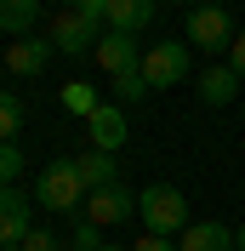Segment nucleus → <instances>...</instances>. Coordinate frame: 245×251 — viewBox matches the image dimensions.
I'll return each mask as SVG.
<instances>
[{
    "label": "nucleus",
    "instance_id": "1",
    "mask_svg": "<svg viewBox=\"0 0 245 251\" xmlns=\"http://www.w3.org/2000/svg\"><path fill=\"white\" fill-rule=\"evenodd\" d=\"M86 177H80L74 160H51L46 172H40V183H34V200L46 205V211H86Z\"/></svg>",
    "mask_w": 245,
    "mask_h": 251
},
{
    "label": "nucleus",
    "instance_id": "2",
    "mask_svg": "<svg viewBox=\"0 0 245 251\" xmlns=\"http://www.w3.org/2000/svg\"><path fill=\"white\" fill-rule=\"evenodd\" d=\"M137 217L148 223V234H183L188 228V200H183V188H171V183H154L137 194Z\"/></svg>",
    "mask_w": 245,
    "mask_h": 251
},
{
    "label": "nucleus",
    "instance_id": "3",
    "mask_svg": "<svg viewBox=\"0 0 245 251\" xmlns=\"http://www.w3.org/2000/svg\"><path fill=\"white\" fill-rule=\"evenodd\" d=\"M143 80H148V92H166V86L188 80V46L183 40H160L154 51H143Z\"/></svg>",
    "mask_w": 245,
    "mask_h": 251
},
{
    "label": "nucleus",
    "instance_id": "4",
    "mask_svg": "<svg viewBox=\"0 0 245 251\" xmlns=\"http://www.w3.org/2000/svg\"><path fill=\"white\" fill-rule=\"evenodd\" d=\"M137 217V194L125 183H108V188H92L86 194V223H97V228H114V223Z\"/></svg>",
    "mask_w": 245,
    "mask_h": 251
},
{
    "label": "nucleus",
    "instance_id": "5",
    "mask_svg": "<svg viewBox=\"0 0 245 251\" xmlns=\"http://www.w3.org/2000/svg\"><path fill=\"white\" fill-rule=\"evenodd\" d=\"M97 29H103V23H92L86 12H74V6H69V12L51 17V34H46V40L63 51V57H74V51H86V46H97V40H103Z\"/></svg>",
    "mask_w": 245,
    "mask_h": 251
},
{
    "label": "nucleus",
    "instance_id": "6",
    "mask_svg": "<svg viewBox=\"0 0 245 251\" xmlns=\"http://www.w3.org/2000/svg\"><path fill=\"white\" fill-rule=\"evenodd\" d=\"M188 46H199V51H228V46H234V17L222 12V6H199V12L188 17Z\"/></svg>",
    "mask_w": 245,
    "mask_h": 251
},
{
    "label": "nucleus",
    "instance_id": "7",
    "mask_svg": "<svg viewBox=\"0 0 245 251\" xmlns=\"http://www.w3.org/2000/svg\"><path fill=\"white\" fill-rule=\"evenodd\" d=\"M97 69H103L108 80H120V75H137V69H143L137 34H120V29H108L103 40H97Z\"/></svg>",
    "mask_w": 245,
    "mask_h": 251
},
{
    "label": "nucleus",
    "instance_id": "8",
    "mask_svg": "<svg viewBox=\"0 0 245 251\" xmlns=\"http://www.w3.org/2000/svg\"><path fill=\"white\" fill-rule=\"evenodd\" d=\"M125 137H131V126H125V109H120V103H103V109L86 120V149H103V154H114Z\"/></svg>",
    "mask_w": 245,
    "mask_h": 251
},
{
    "label": "nucleus",
    "instance_id": "9",
    "mask_svg": "<svg viewBox=\"0 0 245 251\" xmlns=\"http://www.w3.org/2000/svg\"><path fill=\"white\" fill-rule=\"evenodd\" d=\"M34 228V211L17 188H0V246H23Z\"/></svg>",
    "mask_w": 245,
    "mask_h": 251
},
{
    "label": "nucleus",
    "instance_id": "10",
    "mask_svg": "<svg viewBox=\"0 0 245 251\" xmlns=\"http://www.w3.org/2000/svg\"><path fill=\"white\" fill-rule=\"evenodd\" d=\"M240 86H245V80L234 75L228 63H211V69H199V103H205V109H228L234 97H240Z\"/></svg>",
    "mask_w": 245,
    "mask_h": 251
},
{
    "label": "nucleus",
    "instance_id": "11",
    "mask_svg": "<svg viewBox=\"0 0 245 251\" xmlns=\"http://www.w3.org/2000/svg\"><path fill=\"white\" fill-rule=\"evenodd\" d=\"M51 40H34V34H23V40H12V46H6V69H12V75H40V69H46L51 63Z\"/></svg>",
    "mask_w": 245,
    "mask_h": 251
},
{
    "label": "nucleus",
    "instance_id": "12",
    "mask_svg": "<svg viewBox=\"0 0 245 251\" xmlns=\"http://www.w3.org/2000/svg\"><path fill=\"white\" fill-rule=\"evenodd\" d=\"M177 251H240V246H234L228 223H188L183 240H177Z\"/></svg>",
    "mask_w": 245,
    "mask_h": 251
},
{
    "label": "nucleus",
    "instance_id": "13",
    "mask_svg": "<svg viewBox=\"0 0 245 251\" xmlns=\"http://www.w3.org/2000/svg\"><path fill=\"white\" fill-rule=\"evenodd\" d=\"M154 17V0H108V29L120 34H143Z\"/></svg>",
    "mask_w": 245,
    "mask_h": 251
},
{
    "label": "nucleus",
    "instance_id": "14",
    "mask_svg": "<svg viewBox=\"0 0 245 251\" xmlns=\"http://www.w3.org/2000/svg\"><path fill=\"white\" fill-rule=\"evenodd\" d=\"M34 23H40V0H0V34L23 40Z\"/></svg>",
    "mask_w": 245,
    "mask_h": 251
},
{
    "label": "nucleus",
    "instance_id": "15",
    "mask_svg": "<svg viewBox=\"0 0 245 251\" xmlns=\"http://www.w3.org/2000/svg\"><path fill=\"white\" fill-rule=\"evenodd\" d=\"M80 177H86V188H108L114 183V154H103V149H86V154H74Z\"/></svg>",
    "mask_w": 245,
    "mask_h": 251
},
{
    "label": "nucleus",
    "instance_id": "16",
    "mask_svg": "<svg viewBox=\"0 0 245 251\" xmlns=\"http://www.w3.org/2000/svg\"><path fill=\"white\" fill-rule=\"evenodd\" d=\"M17 126H23V103L12 92H0V143H17Z\"/></svg>",
    "mask_w": 245,
    "mask_h": 251
},
{
    "label": "nucleus",
    "instance_id": "17",
    "mask_svg": "<svg viewBox=\"0 0 245 251\" xmlns=\"http://www.w3.org/2000/svg\"><path fill=\"white\" fill-rule=\"evenodd\" d=\"M63 103H69L74 114H86V120H92V114L103 109V97H97L92 86H63Z\"/></svg>",
    "mask_w": 245,
    "mask_h": 251
},
{
    "label": "nucleus",
    "instance_id": "18",
    "mask_svg": "<svg viewBox=\"0 0 245 251\" xmlns=\"http://www.w3.org/2000/svg\"><path fill=\"white\" fill-rule=\"evenodd\" d=\"M23 177V149L17 143H0V188H12Z\"/></svg>",
    "mask_w": 245,
    "mask_h": 251
},
{
    "label": "nucleus",
    "instance_id": "19",
    "mask_svg": "<svg viewBox=\"0 0 245 251\" xmlns=\"http://www.w3.org/2000/svg\"><path fill=\"white\" fill-rule=\"evenodd\" d=\"M114 97H120V103H143V97H148V80H143V69H137V75H120V80H114Z\"/></svg>",
    "mask_w": 245,
    "mask_h": 251
},
{
    "label": "nucleus",
    "instance_id": "20",
    "mask_svg": "<svg viewBox=\"0 0 245 251\" xmlns=\"http://www.w3.org/2000/svg\"><path fill=\"white\" fill-rule=\"evenodd\" d=\"M69 251H103V228L80 217V228H74V246H69Z\"/></svg>",
    "mask_w": 245,
    "mask_h": 251
},
{
    "label": "nucleus",
    "instance_id": "21",
    "mask_svg": "<svg viewBox=\"0 0 245 251\" xmlns=\"http://www.w3.org/2000/svg\"><path fill=\"white\" fill-rule=\"evenodd\" d=\"M23 251H63L57 240L46 234V228H29V240H23Z\"/></svg>",
    "mask_w": 245,
    "mask_h": 251
},
{
    "label": "nucleus",
    "instance_id": "22",
    "mask_svg": "<svg viewBox=\"0 0 245 251\" xmlns=\"http://www.w3.org/2000/svg\"><path fill=\"white\" fill-rule=\"evenodd\" d=\"M74 12H86L92 23H108V0H74Z\"/></svg>",
    "mask_w": 245,
    "mask_h": 251
},
{
    "label": "nucleus",
    "instance_id": "23",
    "mask_svg": "<svg viewBox=\"0 0 245 251\" xmlns=\"http://www.w3.org/2000/svg\"><path fill=\"white\" fill-rule=\"evenodd\" d=\"M228 69L245 80V34H234V46H228Z\"/></svg>",
    "mask_w": 245,
    "mask_h": 251
},
{
    "label": "nucleus",
    "instance_id": "24",
    "mask_svg": "<svg viewBox=\"0 0 245 251\" xmlns=\"http://www.w3.org/2000/svg\"><path fill=\"white\" fill-rule=\"evenodd\" d=\"M131 251H177V246H171L166 234H143V240H137V246H131Z\"/></svg>",
    "mask_w": 245,
    "mask_h": 251
},
{
    "label": "nucleus",
    "instance_id": "25",
    "mask_svg": "<svg viewBox=\"0 0 245 251\" xmlns=\"http://www.w3.org/2000/svg\"><path fill=\"white\" fill-rule=\"evenodd\" d=\"M234 246H240V251H245V223H240V228H234Z\"/></svg>",
    "mask_w": 245,
    "mask_h": 251
},
{
    "label": "nucleus",
    "instance_id": "26",
    "mask_svg": "<svg viewBox=\"0 0 245 251\" xmlns=\"http://www.w3.org/2000/svg\"><path fill=\"white\" fill-rule=\"evenodd\" d=\"M57 6H63V12H69V6H74V0H57Z\"/></svg>",
    "mask_w": 245,
    "mask_h": 251
},
{
    "label": "nucleus",
    "instance_id": "27",
    "mask_svg": "<svg viewBox=\"0 0 245 251\" xmlns=\"http://www.w3.org/2000/svg\"><path fill=\"white\" fill-rule=\"evenodd\" d=\"M0 251H23V246H0Z\"/></svg>",
    "mask_w": 245,
    "mask_h": 251
},
{
    "label": "nucleus",
    "instance_id": "28",
    "mask_svg": "<svg viewBox=\"0 0 245 251\" xmlns=\"http://www.w3.org/2000/svg\"><path fill=\"white\" fill-rule=\"evenodd\" d=\"M103 251H120V246H103Z\"/></svg>",
    "mask_w": 245,
    "mask_h": 251
},
{
    "label": "nucleus",
    "instance_id": "29",
    "mask_svg": "<svg viewBox=\"0 0 245 251\" xmlns=\"http://www.w3.org/2000/svg\"><path fill=\"white\" fill-rule=\"evenodd\" d=\"M183 6H194V0H183Z\"/></svg>",
    "mask_w": 245,
    "mask_h": 251
}]
</instances>
